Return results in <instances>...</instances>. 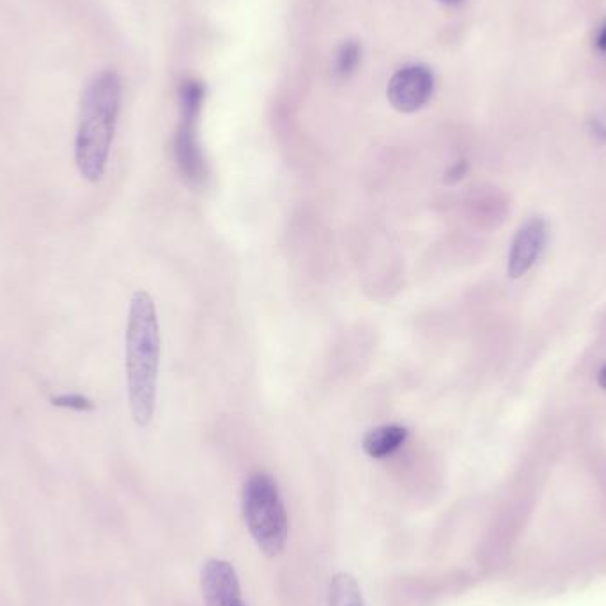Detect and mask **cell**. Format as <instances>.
I'll return each mask as SVG.
<instances>
[{"label":"cell","instance_id":"1","mask_svg":"<svg viewBox=\"0 0 606 606\" xmlns=\"http://www.w3.org/2000/svg\"><path fill=\"white\" fill-rule=\"evenodd\" d=\"M162 334L155 300L148 291H135L130 300L125 334L126 392L132 419L148 428L155 419Z\"/></svg>","mask_w":606,"mask_h":606},{"label":"cell","instance_id":"2","mask_svg":"<svg viewBox=\"0 0 606 606\" xmlns=\"http://www.w3.org/2000/svg\"><path fill=\"white\" fill-rule=\"evenodd\" d=\"M119 109L121 80L114 71L96 73L82 96L75 137L78 172L89 183H98L105 176L116 135Z\"/></svg>","mask_w":606,"mask_h":606},{"label":"cell","instance_id":"3","mask_svg":"<svg viewBox=\"0 0 606 606\" xmlns=\"http://www.w3.org/2000/svg\"><path fill=\"white\" fill-rule=\"evenodd\" d=\"M241 509L250 536L268 559L284 552L288 543L289 521L279 484L272 475H250L241 491Z\"/></svg>","mask_w":606,"mask_h":606},{"label":"cell","instance_id":"4","mask_svg":"<svg viewBox=\"0 0 606 606\" xmlns=\"http://www.w3.org/2000/svg\"><path fill=\"white\" fill-rule=\"evenodd\" d=\"M181 123L174 137V160L188 185L201 187L208 178V165L197 139V117L201 112L204 89L199 82L188 80L181 86Z\"/></svg>","mask_w":606,"mask_h":606},{"label":"cell","instance_id":"5","mask_svg":"<svg viewBox=\"0 0 606 606\" xmlns=\"http://www.w3.org/2000/svg\"><path fill=\"white\" fill-rule=\"evenodd\" d=\"M435 89V78L426 66H406L397 71L390 80L389 101L394 109L403 114H412L422 109L433 96Z\"/></svg>","mask_w":606,"mask_h":606},{"label":"cell","instance_id":"6","mask_svg":"<svg viewBox=\"0 0 606 606\" xmlns=\"http://www.w3.org/2000/svg\"><path fill=\"white\" fill-rule=\"evenodd\" d=\"M201 589L206 606H249L241 596L236 569L227 560L210 559L202 566Z\"/></svg>","mask_w":606,"mask_h":606},{"label":"cell","instance_id":"7","mask_svg":"<svg viewBox=\"0 0 606 606\" xmlns=\"http://www.w3.org/2000/svg\"><path fill=\"white\" fill-rule=\"evenodd\" d=\"M546 241H548V224L544 222V218H530L518 229L509 250V263H507V273L511 279H520L536 265L537 259L541 257L546 247Z\"/></svg>","mask_w":606,"mask_h":606},{"label":"cell","instance_id":"8","mask_svg":"<svg viewBox=\"0 0 606 606\" xmlns=\"http://www.w3.org/2000/svg\"><path fill=\"white\" fill-rule=\"evenodd\" d=\"M408 429L399 424H383L378 428L369 429L364 440L362 449L369 458L385 459L399 451L408 440Z\"/></svg>","mask_w":606,"mask_h":606},{"label":"cell","instance_id":"9","mask_svg":"<svg viewBox=\"0 0 606 606\" xmlns=\"http://www.w3.org/2000/svg\"><path fill=\"white\" fill-rule=\"evenodd\" d=\"M330 606H366V599L357 578L350 573H335L328 592Z\"/></svg>","mask_w":606,"mask_h":606},{"label":"cell","instance_id":"10","mask_svg":"<svg viewBox=\"0 0 606 606\" xmlns=\"http://www.w3.org/2000/svg\"><path fill=\"white\" fill-rule=\"evenodd\" d=\"M358 61H360V47L355 41H348L344 43L337 57H335V73L339 77H350L353 71L357 70Z\"/></svg>","mask_w":606,"mask_h":606},{"label":"cell","instance_id":"11","mask_svg":"<svg viewBox=\"0 0 606 606\" xmlns=\"http://www.w3.org/2000/svg\"><path fill=\"white\" fill-rule=\"evenodd\" d=\"M52 404L57 408H66V410H73V412H91V410H94L93 401L89 397L77 394V392L55 396L52 399Z\"/></svg>","mask_w":606,"mask_h":606},{"label":"cell","instance_id":"12","mask_svg":"<svg viewBox=\"0 0 606 606\" xmlns=\"http://www.w3.org/2000/svg\"><path fill=\"white\" fill-rule=\"evenodd\" d=\"M468 171V164L465 160H461V162H456V164L452 165L451 169L447 171L445 174V183H449V185H454V183H458L461 179L465 178V174Z\"/></svg>","mask_w":606,"mask_h":606},{"label":"cell","instance_id":"13","mask_svg":"<svg viewBox=\"0 0 606 606\" xmlns=\"http://www.w3.org/2000/svg\"><path fill=\"white\" fill-rule=\"evenodd\" d=\"M596 47L601 54H606V22L599 27L598 36H596Z\"/></svg>","mask_w":606,"mask_h":606},{"label":"cell","instance_id":"14","mask_svg":"<svg viewBox=\"0 0 606 606\" xmlns=\"http://www.w3.org/2000/svg\"><path fill=\"white\" fill-rule=\"evenodd\" d=\"M598 383H599V387H601V389L606 390V366L603 367V369H601V371H599Z\"/></svg>","mask_w":606,"mask_h":606},{"label":"cell","instance_id":"15","mask_svg":"<svg viewBox=\"0 0 606 606\" xmlns=\"http://www.w3.org/2000/svg\"><path fill=\"white\" fill-rule=\"evenodd\" d=\"M443 2H458V0H443Z\"/></svg>","mask_w":606,"mask_h":606}]
</instances>
